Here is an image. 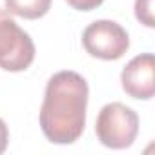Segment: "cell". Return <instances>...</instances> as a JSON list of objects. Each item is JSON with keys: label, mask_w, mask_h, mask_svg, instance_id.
Returning <instances> with one entry per match:
<instances>
[{"label": "cell", "mask_w": 155, "mask_h": 155, "mask_svg": "<svg viewBox=\"0 0 155 155\" xmlns=\"http://www.w3.org/2000/svg\"><path fill=\"white\" fill-rule=\"evenodd\" d=\"M90 88L82 75L58 71L46 84L40 108V128L55 144H73L86 126Z\"/></svg>", "instance_id": "6da1fadb"}, {"label": "cell", "mask_w": 155, "mask_h": 155, "mask_svg": "<svg viewBox=\"0 0 155 155\" xmlns=\"http://www.w3.org/2000/svg\"><path fill=\"white\" fill-rule=\"evenodd\" d=\"M95 133L106 148H130L139 133V115L122 102H110L99 111Z\"/></svg>", "instance_id": "7a4b0ae2"}, {"label": "cell", "mask_w": 155, "mask_h": 155, "mask_svg": "<svg viewBox=\"0 0 155 155\" xmlns=\"http://www.w3.org/2000/svg\"><path fill=\"white\" fill-rule=\"evenodd\" d=\"M35 60L31 37L18 28L6 9H0V68L6 71H24Z\"/></svg>", "instance_id": "3957f363"}, {"label": "cell", "mask_w": 155, "mask_h": 155, "mask_svg": "<svg viewBox=\"0 0 155 155\" xmlns=\"http://www.w3.org/2000/svg\"><path fill=\"white\" fill-rule=\"evenodd\" d=\"M84 49L102 60H117L130 48L126 29L113 20H95L82 33Z\"/></svg>", "instance_id": "277c9868"}, {"label": "cell", "mask_w": 155, "mask_h": 155, "mask_svg": "<svg viewBox=\"0 0 155 155\" xmlns=\"http://www.w3.org/2000/svg\"><path fill=\"white\" fill-rule=\"evenodd\" d=\"M155 58L151 53L133 57L120 73L122 90L131 99L150 101L155 93Z\"/></svg>", "instance_id": "5b68a950"}, {"label": "cell", "mask_w": 155, "mask_h": 155, "mask_svg": "<svg viewBox=\"0 0 155 155\" xmlns=\"http://www.w3.org/2000/svg\"><path fill=\"white\" fill-rule=\"evenodd\" d=\"M51 8V0H6V9L11 15L35 20L44 17Z\"/></svg>", "instance_id": "8992f818"}, {"label": "cell", "mask_w": 155, "mask_h": 155, "mask_svg": "<svg viewBox=\"0 0 155 155\" xmlns=\"http://www.w3.org/2000/svg\"><path fill=\"white\" fill-rule=\"evenodd\" d=\"M135 17L146 28L155 26L153 18V0H135Z\"/></svg>", "instance_id": "52a82bcc"}, {"label": "cell", "mask_w": 155, "mask_h": 155, "mask_svg": "<svg viewBox=\"0 0 155 155\" xmlns=\"http://www.w3.org/2000/svg\"><path fill=\"white\" fill-rule=\"evenodd\" d=\"M66 2L73 8V9H79V11H91L97 9L104 0H66Z\"/></svg>", "instance_id": "ba28073f"}, {"label": "cell", "mask_w": 155, "mask_h": 155, "mask_svg": "<svg viewBox=\"0 0 155 155\" xmlns=\"http://www.w3.org/2000/svg\"><path fill=\"white\" fill-rule=\"evenodd\" d=\"M8 140H9V131H8V126L6 122L0 119V153H4L6 148H8Z\"/></svg>", "instance_id": "9c48e42d"}]
</instances>
